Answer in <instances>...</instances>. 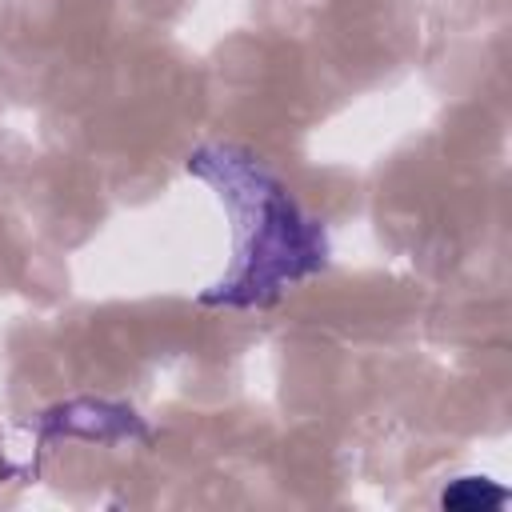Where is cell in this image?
<instances>
[{"label": "cell", "mask_w": 512, "mask_h": 512, "mask_svg": "<svg viewBox=\"0 0 512 512\" xmlns=\"http://www.w3.org/2000/svg\"><path fill=\"white\" fill-rule=\"evenodd\" d=\"M504 500L508 492L484 476H460L440 492V508L448 512H488V508H500Z\"/></svg>", "instance_id": "obj_1"}]
</instances>
